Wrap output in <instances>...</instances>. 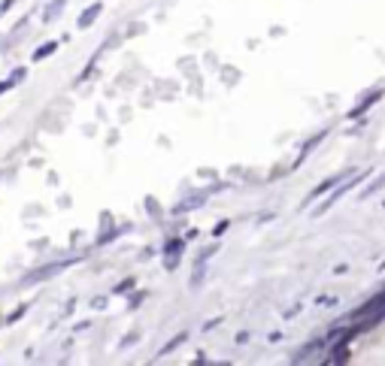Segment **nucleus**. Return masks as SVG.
<instances>
[{"mask_svg":"<svg viewBox=\"0 0 385 366\" xmlns=\"http://www.w3.org/2000/svg\"><path fill=\"white\" fill-rule=\"evenodd\" d=\"M52 52H55V43H49V45H43V49H37V55H33V58L40 61V58H46V55H52Z\"/></svg>","mask_w":385,"mask_h":366,"instance_id":"nucleus-3","label":"nucleus"},{"mask_svg":"<svg viewBox=\"0 0 385 366\" xmlns=\"http://www.w3.org/2000/svg\"><path fill=\"white\" fill-rule=\"evenodd\" d=\"M97 13H100V4H97V6H88L85 13H82V18H79V28H88V25H92Z\"/></svg>","mask_w":385,"mask_h":366,"instance_id":"nucleus-1","label":"nucleus"},{"mask_svg":"<svg viewBox=\"0 0 385 366\" xmlns=\"http://www.w3.org/2000/svg\"><path fill=\"white\" fill-rule=\"evenodd\" d=\"M337 182H340V176H337V179H331V182H325V185H319V188L313 191V197H319V194H325V191L331 188V185H337ZM313 197H310V200H313Z\"/></svg>","mask_w":385,"mask_h":366,"instance_id":"nucleus-2","label":"nucleus"}]
</instances>
